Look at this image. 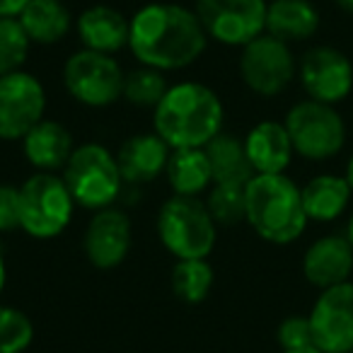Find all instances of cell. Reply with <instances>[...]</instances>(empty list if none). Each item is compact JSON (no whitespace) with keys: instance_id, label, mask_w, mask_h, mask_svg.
I'll list each match as a JSON object with an SVG mask.
<instances>
[{"instance_id":"obj_1","label":"cell","mask_w":353,"mask_h":353,"mask_svg":"<svg viewBox=\"0 0 353 353\" xmlns=\"http://www.w3.org/2000/svg\"><path fill=\"white\" fill-rule=\"evenodd\" d=\"M196 10L182 3H148L131 17L128 51L138 65L174 73L194 65L208 46Z\"/></svg>"},{"instance_id":"obj_2","label":"cell","mask_w":353,"mask_h":353,"mask_svg":"<svg viewBox=\"0 0 353 353\" xmlns=\"http://www.w3.org/2000/svg\"><path fill=\"white\" fill-rule=\"evenodd\" d=\"M225 123L221 94L199 80L170 85L165 97L152 109V131L172 148H206Z\"/></svg>"},{"instance_id":"obj_3","label":"cell","mask_w":353,"mask_h":353,"mask_svg":"<svg viewBox=\"0 0 353 353\" xmlns=\"http://www.w3.org/2000/svg\"><path fill=\"white\" fill-rule=\"evenodd\" d=\"M245 223L259 240L274 247H288L303 240L310 221L300 184L288 172L254 174L245 187Z\"/></svg>"},{"instance_id":"obj_4","label":"cell","mask_w":353,"mask_h":353,"mask_svg":"<svg viewBox=\"0 0 353 353\" xmlns=\"http://www.w3.org/2000/svg\"><path fill=\"white\" fill-rule=\"evenodd\" d=\"M295 157L312 165H324L341 157L348 148V121L341 107L314 102V99H295L283 114Z\"/></svg>"},{"instance_id":"obj_5","label":"cell","mask_w":353,"mask_h":353,"mask_svg":"<svg viewBox=\"0 0 353 353\" xmlns=\"http://www.w3.org/2000/svg\"><path fill=\"white\" fill-rule=\"evenodd\" d=\"M157 240L176 259H208L218 242V223L199 196L172 194L155 218Z\"/></svg>"},{"instance_id":"obj_6","label":"cell","mask_w":353,"mask_h":353,"mask_svg":"<svg viewBox=\"0 0 353 353\" xmlns=\"http://www.w3.org/2000/svg\"><path fill=\"white\" fill-rule=\"evenodd\" d=\"M61 176H63L75 206L92 213L117 206L123 187H126L121 170H119L117 152L94 141L75 145L73 155L61 170Z\"/></svg>"},{"instance_id":"obj_7","label":"cell","mask_w":353,"mask_h":353,"mask_svg":"<svg viewBox=\"0 0 353 353\" xmlns=\"http://www.w3.org/2000/svg\"><path fill=\"white\" fill-rule=\"evenodd\" d=\"M75 208L59 172H32L20 184V230L32 240L63 235L73 223Z\"/></svg>"},{"instance_id":"obj_8","label":"cell","mask_w":353,"mask_h":353,"mask_svg":"<svg viewBox=\"0 0 353 353\" xmlns=\"http://www.w3.org/2000/svg\"><path fill=\"white\" fill-rule=\"evenodd\" d=\"M237 73L256 97H281L298 83V54L290 44L264 32L240 49Z\"/></svg>"},{"instance_id":"obj_9","label":"cell","mask_w":353,"mask_h":353,"mask_svg":"<svg viewBox=\"0 0 353 353\" xmlns=\"http://www.w3.org/2000/svg\"><path fill=\"white\" fill-rule=\"evenodd\" d=\"M123 68L109 54L78 49L65 59L61 78L63 88L78 104L88 109H107L121 99Z\"/></svg>"},{"instance_id":"obj_10","label":"cell","mask_w":353,"mask_h":353,"mask_svg":"<svg viewBox=\"0 0 353 353\" xmlns=\"http://www.w3.org/2000/svg\"><path fill=\"white\" fill-rule=\"evenodd\" d=\"M298 85L307 99L341 107L353 97V59L336 44H310L298 56Z\"/></svg>"},{"instance_id":"obj_11","label":"cell","mask_w":353,"mask_h":353,"mask_svg":"<svg viewBox=\"0 0 353 353\" xmlns=\"http://www.w3.org/2000/svg\"><path fill=\"white\" fill-rule=\"evenodd\" d=\"M269 0H196L194 10L208 39L230 49H242L266 32Z\"/></svg>"},{"instance_id":"obj_12","label":"cell","mask_w":353,"mask_h":353,"mask_svg":"<svg viewBox=\"0 0 353 353\" xmlns=\"http://www.w3.org/2000/svg\"><path fill=\"white\" fill-rule=\"evenodd\" d=\"M46 117V90L30 70L0 78V141L20 143Z\"/></svg>"},{"instance_id":"obj_13","label":"cell","mask_w":353,"mask_h":353,"mask_svg":"<svg viewBox=\"0 0 353 353\" xmlns=\"http://www.w3.org/2000/svg\"><path fill=\"white\" fill-rule=\"evenodd\" d=\"M312 341L322 353L353 351V281L319 290L307 310Z\"/></svg>"},{"instance_id":"obj_14","label":"cell","mask_w":353,"mask_h":353,"mask_svg":"<svg viewBox=\"0 0 353 353\" xmlns=\"http://www.w3.org/2000/svg\"><path fill=\"white\" fill-rule=\"evenodd\" d=\"M133 247V221L121 206L94 211L83 232V254L94 269L112 271L126 261Z\"/></svg>"},{"instance_id":"obj_15","label":"cell","mask_w":353,"mask_h":353,"mask_svg":"<svg viewBox=\"0 0 353 353\" xmlns=\"http://www.w3.org/2000/svg\"><path fill=\"white\" fill-rule=\"evenodd\" d=\"M300 274L317 293L353 281V247L343 230H329L314 237L300 256Z\"/></svg>"},{"instance_id":"obj_16","label":"cell","mask_w":353,"mask_h":353,"mask_svg":"<svg viewBox=\"0 0 353 353\" xmlns=\"http://www.w3.org/2000/svg\"><path fill=\"white\" fill-rule=\"evenodd\" d=\"M310 225H336L353 208V189L343 172L324 170L300 184Z\"/></svg>"},{"instance_id":"obj_17","label":"cell","mask_w":353,"mask_h":353,"mask_svg":"<svg viewBox=\"0 0 353 353\" xmlns=\"http://www.w3.org/2000/svg\"><path fill=\"white\" fill-rule=\"evenodd\" d=\"M170 155L172 148L155 131L128 136L117 150V162L121 170L123 184L145 187V184L155 182L157 176H165Z\"/></svg>"},{"instance_id":"obj_18","label":"cell","mask_w":353,"mask_h":353,"mask_svg":"<svg viewBox=\"0 0 353 353\" xmlns=\"http://www.w3.org/2000/svg\"><path fill=\"white\" fill-rule=\"evenodd\" d=\"M254 174H283L295 160L283 119H261L242 136Z\"/></svg>"},{"instance_id":"obj_19","label":"cell","mask_w":353,"mask_h":353,"mask_svg":"<svg viewBox=\"0 0 353 353\" xmlns=\"http://www.w3.org/2000/svg\"><path fill=\"white\" fill-rule=\"evenodd\" d=\"M128 32H131V17L112 6H90L75 17L80 49L97 54L114 56L121 49H128Z\"/></svg>"},{"instance_id":"obj_20","label":"cell","mask_w":353,"mask_h":353,"mask_svg":"<svg viewBox=\"0 0 353 353\" xmlns=\"http://www.w3.org/2000/svg\"><path fill=\"white\" fill-rule=\"evenodd\" d=\"M22 155L34 172H59L75 150V138L68 126L56 119H41L20 141Z\"/></svg>"},{"instance_id":"obj_21","label":"cell","mask_w":353,"mask_h":353,"mask_svg":"<svg viewBox=\"0 0 353 353\" xmlns=\"http://www.w3.org/2000/svg\"><path fill=\"white\" fill-rule=\"evenodd\" d=\"M322 30V12L314 0H269L266 34L285 44H307Z\"/></svg>"},{"instance_id":"obj_22","label":"cell","mask_w":353,"mask_h":353,"mask_svg":"<svg viewBox=\"0 0 353 353\" xmlns=\"http://www.w3.org/2000/svg\"><path fill=\"white\" fill-rule=\"evenodd\" d=\"M32 44L54 46L63 41L75 27L73 12L63 0H30L17 15Z\"/></svg>"},{"instance_id":"obj_23","label":"cell","mask_w":353,"mask_h":353,"mask_svg":"<svg viewBox=\"0 0 353 353\" xmlns=\"http://www.w3.org/2000/svg\"><path fill=\"white\" fill-rule=\"evenodd\" d=\"M165 179L174 196H206V192L213 187V172L206 150L203 148L172 150Z\"/></svg>"},{"instance_id":"obj_24","label":"cell","mask_w":353,"mask_h":353,"mask_svg":"<svg viewBox=\"0 0 353 353\" xmlns=\"http://www.w3.org/2000/svg\"><path fill=\"white\" fill-rule=\"evenodd\" d=\"M203 150L211 162L213 184H242L245 187L254 176V170L247 160L245 141L237 133L221 131Z\"/></svg>"},{"instance_id":"obj_25","label":"cell","mask_w":353,"mask_h":353,"mask_svg":"<svg viewBox=\"0 0 353 353\" xmlns=\"http://www.w3.org/2000/svg\"><path fill=\"white\" fill-rule=\"evenodd\" d=\"M172 293L187 305H201L211 295L216 274L208 259H176L172 266Z\"/></svg>"},{"instance_id":"obj_26","label":"cell","mask_w":353,"mask_h":353,"mask_svg":"<svg viewBox=\"0 0 353 353\" xmlns=\"http://www.w3.org/2000/svg\"><path fill=\"white\" fill-rule=\"evenodd\" d=\"M170 90L165 73L148 65H138V68L128 70L123 75V92L121 99H126L131 107L138 109H155L157 102L165 97V92Z\"/></svg>"},{"instance_id":"obj_27","label":"cell","mask_w":353,"mask_h":353,"mask_svg":"<svg viewBox=\"0 0 353 353\" xmlns=\"http://www.w3.org/2000/svg\"><path fill=\"white\" fill-rule=\"evenodd\" d=\"M32 46L17 17H0V78L25 70Z\"/></svg>"},{"instance_id":"obj_28","label":"cell","mask_w":353,"mask_h":353,"mask_svg":"<svg viewBox=\"0 0 353 353\" xmlns=\"http://www.w3.org/2000/svg\"><path fill=\"white\" fill-rule=\"evenodd\" d=\"M245 187L242 184H213L206 192L203 201L218 228H232L245 223Z\"/></svg>"},{"instance_id":"obj_29","label":"cell","mask_w":353,"mask_h":353,"mask_svg":"<svg viewBox=\"0 0 353 353\" xmlns=\"http://www.w3.org/2000/svg\"><path fill=\"white\" fill-rule=\"evenodd\" d=\"M34 341V322L20 307L0 303V353H25Z\"/></svg>"},{"instance_id":"obj_30","label":"cell","mask_w":353,"mask_h":353,"mask_svg":"<svg viewBox=\"0 0 353 353\" xmlns=\"http://www.w3.org/2000/svg\"><path fill=\"white\" fill-rule=\"evenodd\" d=\"M276 341H279L281 351L314 346L307 314H288V317L281 319L279 327H276Z\"/></svg>"},{"instance_id":"obj_31","label":"cell","mask_w":353,"mask_h":353,"mask_svg":"<svg viewBox=\"0 0 353 353\" xmlns=\"http://www.w3.org/2000/svg\"><path fill=\"white\" fill-rule=\"evenodd\" d=\"M20 230V187L0 182V232Z\"/></svg>"},{"instance_id":"obj_32","label":"cell","mask_w":353,"mask_h":353,"mask_svg":"<svg viewBox=\"0 0 353 353\" xmlns=\"http://www.w3.org/2000/svg\"><path fill=\"white\" fill-rule=\"evenodd\" d=\"M30 0H0V17H17Z\"/></svg>"},{"instance_id":"obj_33","label":"cell","mask_w":353,"mask_h":353,"mask_svg":"<svg viewBox=\"0 0 353 353\" xmlns=\"http://www.w3.org/2000/svg\"><path fill=\"white\" fill-rule=\"evenodd\" d=\"M343 176L348 179V184H351V189H353V150H348V155H346V162H343Z\"/></svg>"},{"instance_id":"obj_34","label":"cell","mask_w":353,"mask_h":353,"mask_svg":"<svg viewBox=\"0 0 353 353\" xmlns=\"http://www.w3.org/2000/svg\"><path fill=\"white\" fill-rule=\"evenodd\" d=\"M6 285H8V264H6V256L0 254V298H3Z\"/></svg>"},{"instance_id":"obj_35","label":"cell","mask_w":353,"mask_h":353,"mask_svg":"<svg viewBox=\"0 0 353 353\" xmlns=\"http://www.w3.org/2000/svg\"><path fill=\"white\" fill-rule=\"evenodd\" d=\"M343 235L348 237V242H351V247H353V208H351V213L346 216V221H343Z\"/></svg>"},{"instance_id":"obj_36","label":"cell","mask_w":353,"mask_h":353,"mask_svg":"<svg viewBox=\"0 0 353 353\" xmlns=\"http://www.w3.org/2000/svg\"><path fill=\"white\" fill-rule=\"evenodd\" d=\"M339 10H343L346 15H353V0H334Z\"/></svg>"},{"instance_id":"obj_37","label":"cell","mask_w":353,"mask_h":353,"mask_svg":"<svg viewBox=\"0 0 353 353\" xmlns=\"http://www.w3.org/2000/svg\"><path fill=\"white\" fill-rule=\"evenodd\" d=\"M281 353H322L317 346H305V348H288V351H281Z\"/></svg>"},{"instance_id":"obj_38","label":"cell","mask_w":353,"mask_h":353,"mask_svg":"<svg viewBox=\"0 0 353 353\" xmlns=\"http://www.w3.org/2000/svg\"><path fill=\"white\" fill-rule=\"evenodd\" d=\"M351 353H353V351H351Z\"/></svg>"}]
</instances>
